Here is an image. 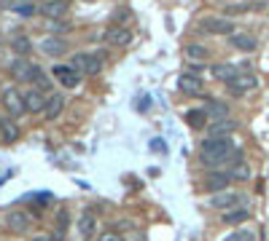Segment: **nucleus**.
<instances>
[{
    "label": "nucleus",
    "mask_w": 269,
    "mask_h": 241,
    "mask_svg": "<svg viewBox=\"0 0 269 241\" xmlns=\"http://www.w3.org/2000/svg\"><path fill=\"white\" fill-rule=\"evenodd\" d=\"M70 67H73L78 75H97L102 70V56H92V54H73L70 56Z\"/></svg>",
    "instance_id": "f257e3e1"
},
{
    "label": "nucleus",
    "mask_w": 269,
    "mask_h": 241,
    "mask_svg": "<svg viewBox=\"0 0 269 241\" xmlns=\"http://www.w3.org/2000/svg\"><path fill=\"white\" fill-rule=\"evenodd\" d=\"M11 75H14L16 81H27V83H35V78L41 75V67L35 65V62H27L25 56H19V59H14V62H11Z\"/></svg>",
    "instance_id": "f03ea898"
},
{
    "label": "nucleus",
    "mask_w": 269,
    "mask_h": 241,
    "mask_svg": "<svg viewBox=\"0 0 269 241\" xmlns=\"http://www.w3.org/2000/svg\"><path fill=\"white\" fill-rule=\"evenodd\" d=\"M200 148H202V158H216V155L235 150V145H231L229 137H205Z\"/></svg>",
    "instance_id": "7ed1b4c3"
},
{
    "label": "nucleus",
    "mask_w": 269,
    "mask_h": 241,
    "mask_svg": "<svg viewBox=\"0 0 269 241\" xmlns=\"http://www.w3.org/2000/svg\"><path fill=\"white\" fill-rule=\"evenodd\" d=\"M3 105H6V110L19 118V115H25L27 113V107H25V94L16 91V89H6L3 91Z\"/></svg>",
    "instance_id": "20e7f679"
},
{
    "label": "nucleus",
    "mask_w": 269,
    "mask_h": 241,
    "mask_svg": "<svg viewBox=\"0 0 269 241\" xmlns=\"http://www.w3.org/2000/svg\"><path fill=\"white\" fill-rule=\"evenodd\" d=\"M105 43L108 46H130L132 43V30L124 27V24H111L105 30Z\"/></svg>",
    "instance_id": "39448f33"
},
{
    "label": "nucleus",
    "mask_w": 269,
    "mask_h": 241,
    "mask_svg": "<svg viewBox=\"0 0 269 241\" xmlns=\"http://www.w3.org/2000/svg\"><path fill=\"white\" fill-rule=\"evenodd\" d=\"M51 75L60 81L65 89H76L78 81H81V75H78V72L70 67V65H54V67H51Z\"/></svg>",
    "instance_id": "423d86ee"
},
{
    "label": "nucleus",
    "mask_w": 269,
    "mask_h": 241,
    "mask_svg": "<svg viewBox=\"0 0 269 241\" xmlns=\"http://www.w3.org/2000/svg\"><path fill=\"white\" fill-rule=\"evenodd\" d=\"M202 30L205 32H213V35H235V24H231V19L226 16H216V19H205L202 22Z\"/></svg>",
    "instance_id": "0eeeda50"
},
{
    "label": "nucleus",
    "mask_w": 269,
    "mask_h": 241,
    "mask_svg": "<svg viewBox=\"0 0 269 241\" xmlns=\"http://www.w3.org/2000/svg\"><path fill=\"white\" fill-rule=\"evenodd\" d=\"M38 14H43L46 19H51V22H60L67 14V3H65V0H46V3L38 6Z\"/></svg>",
    "instance_id": "6e6552de"
},
{
    "label": "nucleus",
    "mask_w": 269,
    "mask_h": 241,
    "mask_svg": "<svg viewBox=\"0 0 269 241\" xmlns=\"http://www.w3.org/2000/svg\"><path fill=\"white\" fill-rule=\"evenodd\" d=\"M30 220H32V217L27 212H22V209H11L6 214V225L11 228V233H25L30 228Z\"/></svg>",
    "instance_id": "1a4fd4ad"
},
{
    "label": "nucleus",
    "mask_w": 269,
    "mask_h": 241,
    "mask_svg": "<svg viewBox=\"0 0 269 241\" xmlns=\"http://www.w3.org/2000/svg\"><path fill=\"white\" fill-rule=\"evenodd\" d=\"M229 183H231L229 172H213V174L205 177V190H210V193H216V196H218V193H226Z\"/></svg>",
    "instance_id": "9d476101"
},
{
    "label": "nucleus",
    "mask_w": 269,
    "mask_h": 241,
    "mask_svg": "<svg viewBox=\"0 0 269 241\" xmlns=\"http://www.w3.org/2000/svg\"><path fill=\"white\" fill-rule=\"evenodd\" d=\"M256 86H259V78H256L253 72H240V75L229 83V89L235 91V94H248V91H253Z\"/></svg>",
    "instance_id": "9b49d317"
},
{
    "label": "nucleus",
    "mask_w": 269,
    "mask_h": 241,
    "mask_svg": "<svg viewBox=\"0 0 269 241\" xmlns=\"http://www.w3.org/2000/svg\"><path fill=\"white\" fill-rule=\"evenodd\" d=\"M41 51L46 56H62L67 51V41L65 38H57V35H49V38L41 41Z\"/></svg>",
    "instance_id": "f8f14e48"
},
{
    "label": "nucleus",
    "mask_w": 269,
    "mask_h": 241,
    "mask_svg": "<svg viewBox=\"0 0 269 241\" xmlns=\"http://www.w3.org/2000/svg\"><path fill=\"white\" fill-rule=\"evenodd\" d=\"M178 89H181L183 94H200V91H202V78L196 75V72H181Z\"/></svg>",
    "instance_id": "ddd939ff"
},
{
    "label": "nucleus",
    "mask_w": 269,
    "mask_h": 241,
    "mask_svg": "<svg viewBox=\"0 0 269 241\" xmlns=\"http://www.w3.org/2000/svg\"><path fill=\"white\" fill-rule=\"evenodd\" d=\"M46 96H43V91H38V89H27L25 91V107H27V113H41V110H46Z\"/></svg>",
    "instance_id": "4468645a"
},
{
    "label": "nucleus",
    "mask_w": 269,
    "mask_h": 241,
    "mask_svg": "<svg viewBox=\"0 0 269 241\" xmlns=\"http://www.w3.org/2000/svg\"><path fill=\"white\" fill-rule=\"evenodd\" d=\"M240 67L237 65H231V62H221V65H213V75L218 78V81H224L226 83V86H229V83L231 81H235L237 75H240Z\"/></svg>",
    "instance_id": "2eb2a0df"
},
{
    "label": "nucleus",
    "mask_w": 269,
    "mask_h": 241,
    "mask_svg": "<svg viewBox=\"0 0 269 241\" xmlns=\"http://www.w3.org/2000/svg\"><path fill=\"white\" fill-rule=\"evenodd\" d=\"M237 204H240V193H218V196L210 198V207H216V209H237Z\"/></svg>",
    "instance_id": "dca6fc26"
},
{
    "label": "nucleus",
    "mask_w": 269,
    "mask_h": 241,
    "mask_svg": "<svg viewBox=\"0 0 269 241\" xmlns=\"http://www.w3.org/2000/svg\"><path fill=\"white\" fill-rule=\"evenodd\" d=\"M229 43L237 48V51H256V38L253 35H248V32H235L229 38Z\"/></svg>",
    "instance_id": "f3484780"
},
{
    "label": "nucleus",
    "mask_w": 269,
    "mask_h": 241,
    "mask_svg": "<svg viewBox=\"0 0 269 241\" xmlns=\"http://www.w3.org/2000/svg\"><path fill=\"white\" fill-rule=\"evenodd\" d=\"M62 110H65V96H62V94H51V96H49V102H46L43 115L49 118V120H54V118L60 115Z\"/></svg>",
    "instance_id": "a211bd4d"
},
{
    "label": "nucleus",
    "mask_w": 269,
    "mask_h": 241,
    "mask_svg": "<svg viewBox=\"0 0 269 241\" xmlns=\"http://www.w3.org/2000/svg\"><path fill=\"white\" fill-rule=\"evenodd\" d=\"M237 129V120H216V124H210V137H229L231 131Z\"/></svg>",
    "instance_id": "6ab92c4d"
},
{
    "label": "nucleus",
    "mask_w": 269,
    "mask_h": 241,
    "mask_svg": "<svg viewBox=\"0 0 269 241\" xmlns=\"http://www.w3.org/2000/svg\"><path fill=\"white\" fill-rule=\"evenodd\" d=\"M250 217V212L245 209V207H237V209H229V212H224V225H240V223H245Z\"/></svg>",
    "instance_id": "aec40b11"
},
{
    "label": "nucleus",
    "mask_w": 269,
    "mask_h": 241,
    "mask_svg": "<svg viewBox=\"0 0 269 241\" xmlns=\"http://www.w3.org/2000/svg\"><path fill=\"white\" fill-rule=\"evenodd\" d=\"M205 113L213 115V118H218V120H226L229 107H226L224 102H218V99H207V102H205Z\"/></svg>",
    "instance_id": "412c9836"
},
{
    "label": "nucleus",
    "mask_w": 269,
    "mask_h": 241,
    "mask_svg": "<svg viewBox=\"0 0 269 241\" xmlns=\"http://www.w3.org/2000/svg\"><path fill=\"white\" fill-rule=\"evenodd\" d=\"M0 131H3V142H16L19 139V126L14 120H0Z\"/></svg>",
    "instance_id": "4be33fe9"
},
{
    "label": "nucleus",
    "mask_w": 269,
    "mask_h": 241,
    "mask_svg": "<svg viewBox=\"0 0 269 241\" xmlns=\"http://www.w3.org/2000/svg\"><path fill=\"white\" fill-rule=\"evenodd\" d=\"M95 217H92V212H84V214H81L78 217V231L81 233H84V236H92V233H95Z\"/></svg>",
    "instance_id": "5701e85b"
},
{
    "label": "nucleus",
    "mask_w": 269,
    "mask_h": 241,
    "mask_svg": "<svg viewBox=\"0 0 269 241\" xmlns=\"http://www.w3.org/2000/svg\"><path fill=\"white\" fill-rule=\"evenodd\" d=\"M65 231H67V212L62 209L60 214H57V228H54L51 238H54V241H65Z\"/></svg>",
    "instance_id": "b1692460"
},
{
    "label": "nucleus",
    "mask_w": 269,
    "mask_h": 241,
    "mask_svg": "<svg viewBox=\"0 0 269 241\" xmlns=\"http://www.w3.org/2000/svg\"><path fill=\"white\" fill-rule=\"evenodd\" d=\"M30 38H25V35H16V38H11V48H14V51L19 54V56H25L27 51H30Z\"/></svg>",
    "instance_id": "393cba45"
},
{
    "label": "nucleus",
    "mask_w": 269,
    "mask_h": 241,
    "mask_svg": "<svg viewBox=\"0 0 269 241\" xmlns=\"http://www.w3.org/2000/svg\"><path fill=\"white\" fill-rule=\"evenodd\" d=\"M250 8H253L250 3H229V6L224 8V14H226V19H229V16H240V14H248Z\"/></svg>",
    "instance_id": "a878e982"
},
{
    "label": "nucleus",
    "mask_w": 269,
    "mask_h": 241,
    "mask_svg": "<svg viewBox=\"0 0 269 241\" xmlns=\"http://www.w3.org/2000/svg\"><path fill=\"white\" fill-rule=\"evenodd\" d=\"M186 120H189L191 126H205V120H207V113H205V107H200V110H189V115H186Z\"/></svg>",
    "instance_id": "bb28decb"
},
{
    "label": "nucleus",
    "mask_w": 269,
    "mask_h": 241,
    "mask_svg": "<svg viewBox=\"0 0 269 241\" xmlns=\"http://www.w3.org/2000/svg\"><path fill=\"white\" fill-rule=\"evenodd\" d=\"M186 56H189V59H205L207 48L200 46V43H189V46H186Z\"/></svg>",
    "instance_id": "cd10ccee"
},
{
    "label": "nucleus",
    "mask_w": 269,
    "mask_h": 241,
    "mask_svg": "<svg viewBox=\"0 0 269 241\" xmlns=\"http://www.w3.org/2000/svg\"><path fill=\"white\" fill-rule=\"evenodd\" d=\"M16 11L19 16H32V14H38V6H32V3H16V6H11Z\"/></svg>",
    "instance_id": "c85d7f7f"
},
{
    "label": "nucleus",
    "mask_w": 269,
    "mask_h": 241,
    "mask_svg": "<svg viewBox=\"0 0 269 241\" xmlns=\"http://www.w3.org/2000/svg\"><path fill=\"white\" fill-rule=\"evenodd\" d=\"M229 174H231V179H248L250 177V166L248 164H237Z\"/></svg>",
    "instance_id": "c756f323"
},
{
    "label": "nucleus",
    "mask_w": 269,
    "mask_h": 241,
    "mask_svg": "<svg viewBox=\"0 0 269 241\" xmlns=\"http://www.w3.org/2000/svg\"><path fill=\"white\" fill-rule=\"evenodd\" d=\"M224 241H253V233L250 231H235V233H229Z\"/></svg>",
    "instance_id": "7c9ffc66"
},
{
    "label": "nucleus",
    "mask_w": 269,
    "mask_h": 241,
    "mask_svg": "<svg viewBox=\"0 0 269 241\" xmlns=\"http://www.w3.org/2000/svg\"><path fill=\"white\" fill-rule=\"evenodd\" d=\"M151 150H154V153H167V142L165 139H151Z\"/></svg>",
    "instance_id": "2f4dec72"
},
{
    "label": "nucleus",
    "mask_w": 269,
    "mask_h": 241,
    "mask_svg": "<svg viewBox=\"0 0 269 241\" xmlns=\"http://www.w3.org/2000/svg\"><path fill=\"white\" fill-rule=\"evenodd\" d=\"M100 241H124V238H121L119 233H113V231H108V233H105V236H102Z\"/></svg>",
    "instance_id": "473e14b6"
},
{
    "label": "nucleus",
    "mask_w": 269,
    "mask_h": 241,
    "mask_svg": "<svg viewBox=\"0 0 269 241\" xmlns=\"http://www.w3.org/2000/svg\"><path fill=\"white\" fill-rule=\"evenodd\" d=\"M32 241H54V238H51V236H35Z\"/></svg>",
    "instance_id": "72a5a7b5"
}]
</instances>
